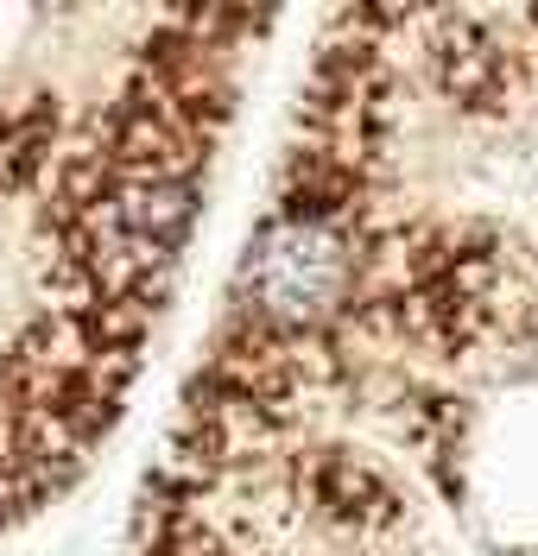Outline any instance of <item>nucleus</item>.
<instances>
[{
  "instance_id": "obj_1",
  "label": "nucleus",
  "mask_w": 538,
  "mask_h": 556,
  "mask_svg": "<svg viewBox=\"0 0 538 556\" xmlns=\"http://www.w3.org/2000/svg\"><path fill=\"white\" fill-rule=\"evenodd\" d=\"M342 241L323 222H279L266 228V241L253 247V304L273 323H317L342 298Z\"/></svg>"
}]
</instances>
